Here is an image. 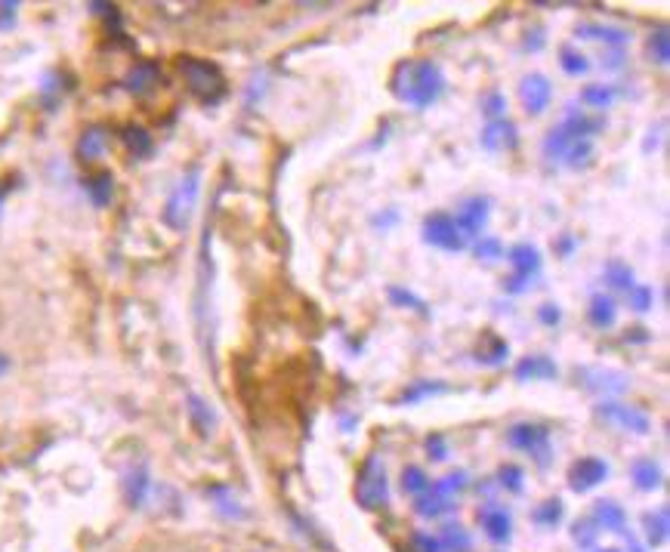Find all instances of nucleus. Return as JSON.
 Masks as SVG:
<instances>
[{"instance_id":"1","label":"nucleus","mask_w":670,"mask_h":552,"mask_svg":"<svg viewBox=\"0 0 670 552\" xmlns=\"http://www.w3.org/2000/svg\"><path fill=\"white\" fill-rule=\"evenodd\" d=\"M393 93L414 108H430L445 93V75L433 59H408L396 68Z\"/></svg>"},{"instance_id":"2","label":"nucleus","mask_w":670,"mask_h":552,"mask_svg":"<svg viewBox=\"0 0 670 552\" xmlns=\"http://www.w3.org/2000/svg\"><path fill=\"white\" fill-rule=\"evenodd\" d=\"M180 75L189 87V93L204 102V105H217L226 96V75L220 71L217 62L210 59H195V56H183L180 59Z\"/></svg>"},{"instance_id":"3","label":"nucleus","mask_w":670,"mask_h":552,"mask_svg":"<svg viewBox=\"0 0 670 552\" xmlns=\"http://www.w3.org/2000/svg\"><path fill=\"white\" fill-rule=\"evenodd\" d=\"M198 192H201V167H189L164 204V213H161L164 226H170L173 232H186L192 223L195 204H198Z\"/></svg>"},{"instance_id":"4","label":"nucleus","mask_w":670,"mask_h":552,"mask_svg":"<svg viewBox=\"0 0 670 552\" xmlns=\"http://www.w3.org/2000/svg\"><path fill=\"white\" fill-rule=\"evenodd\" d=\"M596 130H603V121L587 118V112H569L566 118H562V124H556V127L547 133V139H544V155H547L550 161L566 158L575 142L590 139Z\"/></svg>"},{"instance_id":"5","label":"nucleus","mask_w":670,"mask_h":552,"mask_svg":"<svg viewBox=\"0 0 670 552\" xmlns=\"http://www.w3.org/2000/svg\"><path fill=\"white\" fill-rule=\"evenodd\" d=\"M356 500L368 512H380V509H386V503H390V482H386V469H383L380 457H374V454L359 469Z\"/></svg>"},{"instance_id":"6","label":"nucleus","mask_w":670,"mask_h":552,"mask_svg":"<svg viewBox=\"0 0 670 552\" xmlns=\"http://www.w3.org/2000/svg\"><path fill=\"white\" fill-rule=\"evenodd\" d=\"M507 260L513 266V278L504 281V287L510 293H522L528 287V281H532L541 272V250L532 247V244H513L507 250Z\"/></svg>"},{"instance_id":"7","label":"nucleus","mask_w":670,"mask_h":552,"mask_svg":"<svg viewBox=\"0 0 670 552\" xmlns=\"http://www.w3.org/2000/svg\"><path fill=\"white\" fill-rule=\"evenodd\" d=\"M596 417L606 420L624 432H633V435H649L652 432V420L649 414H643L640 408H630V404H618V401H603L596 408Z\"/></svg>"},{"instance_id":"8","label":"nucleus","mask_w":670,"mask_h":552,"mask_svg":"<svg viewBox=\"0 0 670 552\" xmlns=\"http://www.w3.org/2000/svg\"><path fill=\"white\" fill-rule=\"evenodd\" d=\"M423 241L439 250H448V253H457L467 247L464 235L454 226V216H448V213H430L423 219Z\"/></svg>"},{"instance_id":"9","label":"nucleus","mask_w":670,"mask_h":552,"mask_svg":"<svg viewBox=\"0 0 670 552\" xmlns=\"http://www.w3.org/2000/svg\"><path fill=\"white\" fill-rule=\"evenodd\" d=\"M547 441H550V432L538 423H516L510 432H507V445L516 448V451H528V454H541L538 460L547 463Z\"/></svg>"},{"instance_id":"10","label":"nucleus","mask_w":670,"mask_h":552,"mask_svg":"<svg viewBox=\"0 0 670 552\" xmlns=\"http://www.w3.org/2000/svg\"><path fill=\"white\" fill-rule=\"evenodd\" d=\"M606 478H609V466H606V460H599V457H581L569 469V485L578 494L593 491L596 485H603Z\"/></svg>"},{"instance_id":"11","label":"nucleus","mask_w":670,"mask_h":552,"mask_svg":"<svg viewBox=\"0 0 670 552\" xmlns=\"http://www.w3.org/2000/svg\"><path fill=\"white\" fill-rule=\"evenodd\" d=\"M488 207H491V201L482 198V195H476V198H470V201L461 204V210H457V219H454V226H457V232L464 235V241L482 235V229H485V223H488Z\"/></svg>"},{"instance_id":"12","label":"nucleus","mask_w":670,"mask_h":552,"mask_svg":"<svg viewBox=\"0 0 670 552\" xmlns=\"http://www.w3.org/2000/svg\"><path fill=\"white\" fill-rule=\"evenodd\" d=\"M519 99H522L528 115H541V112H547V105L553 99V87H550V81L544 75H538V71H535V75H525L522 78Z\"/></svg>"},{"instance_id":"13","label":"nucleus","mask_w":670,"mask_h":552,"mask_svg":"<svg viewBox=\"0 0 670 552\" xmlns=\"http://www.w3.org/2000/svg\"><path fill=\"white\" fill-rule=\"evenodd\" d=\"M482 149L485 152H513L519 145V136H516V124L501 118V121H488V127L482 130Z\"/></svg>"},{"instance_id":"14","label":"nucleus","mask_w":670,"mask_h":552,"mask_svg":"<svg viewBox=\"0 0 670 552\" xmlns=\"http://www.w3.org/2000/svg\"><path fill=\"white\" fill-rule=\"evenodd\" d=\"M158 84H161V65H158V62H136V65L127 71V78H124V87H127L130 93H136V96L152 93Z\"/></svg>"},{"instance_id":"15","label":"nucleus","mask_w":670,"mask_h":552,"mask_svg":"<svg viewBox=\"0 0 670 552\" xmlns=\"http://www.w3.org/2000/svg\"><path fill=\"white\" fill-rule=\"evenodd\" d=\"M479 522H482V531L495 540V543H507L510 540V534H513V519H510V512L507 509H501V506H485L482 512H479Z\"/></svg>"},{"instance_id":"16","label":"nucleus","mask_w":670,"mask_h":552,"mask_svg":"<svg viewBox=\"0 0 670 552\" xmlns=\"http://www.w3.org/2000/svg\"><path fill=\"white\" fill-rule=\"evenodd\" d=\"M559 371H556V364L547 358V355H528V358H522L519 364H516V371H513V377L519 380V383H535V380H553Z\"/></svg>"},{"instance_id":"17","label":"nucleus","mask_w":670,"mask_h":552,"mask_svg":"<svg viewBox=\"0 0 670 552\" xmlns=\"http://www.w3.org/2000/svg\"><path fill=\"white\" fill-rule=\"evenodd\" d=\"M105 149H109V130L105 127H87L84 133H81V139H78V158L84 161V164H93V161H99L102 155H105Z\"/></svg>"},{"instance_id":"18","label":"nucleus","mask_w":670,"mask_h":552,"mask_svg":"<svg viewBox=\"0 0 670 552\" xmlns=\"http://www.w3.org/2000/svg\"><path fill=\"white\" fill-rule=\"evenodd\" d=\"M590 522H593L596 528H606V531H624L627 515H624V509H621L615 500H599V503L593 506Z\"/></svg>"},{"instance_id":"19","label":"nucleus","mask_w":670,"mask_h":552,"mask_svg":"<svg viewBox=\"0 0 670 552\" xmlns=\"http://www.w3.org/2000/svg\"><path fill=\"white\" fill-rule=\"evenodd\" d=\"M578 38H587V41H606L612 47H621L627 44L630 34L624 28H615V25H596V22H587V25H578L575 28Z\"/></svg>"},{"instance_id":"20","label":"nucleus","mask_w":670,"mask_h":552,"mask_svg":"<svg viewBox=\"0 0 670 552\" xmlns=\"http://www.w3.org/2000/svg\"><path fill=\"white\" fill-rule=\"evenodd\" d=\"M587 318H590V324H593V327H599V330L612 327V324H615V318H618L615 300H612V297H606V293H593V297H590V309H587Z\"/></svg>"},{"instance_id":"21","label":"nucleus","mask_w":670,"mask_h":552,"mask_svg":"<svg viewBox=\"0 0 670 552\" xmlns=\"http://www.w3.org/2000/svg\"><path fill=\"white\" fill-rule=\"evenodd\" d=\"M630 478H633V482H637L640 491H655V488H661V469H658V463L649 460V457L633 460V466H630Z\"/></svg>"},{"instance_id":"22","label":"nucleus","mask_w":670,"mask_h":552,"mask_svg":"<svg viewBox=\"0 0 670 552\" xmlns=\"http://www.w3.org/2000/svg\"><path fill=\"white\" fill-rule=\"evenodd\" d=\"M186 404H189V417H192V426L201 432V435H210L217 429V414L210 411V404L201 398V395H189L186 398Z\"/></svg>"},{"instance_id":"23","label":"nucleus","mask_w":670,"mask_h":552,"mask_svg":"<svg viewBox=\"0 0 670 552\" xmlns=\"http://www.w3.org/2000/svg\"><path fill=\"white\" fill-rule=\"evenodd\" d=\"M121 139H124L127 152H130L133 158H149V155H152V136H149V130H146V127L130 124V127H124Z\"/></svg>"},{"instance_id":"24","label":"nucleus","mask_w":670,"mask_h":552,"mask_svg":"<svg viewBox=\"0 0 670 552\" xmlns=\"http://www.w3.org/2000/svg\"><path fill=\"white\" fill-rule=\"evenodd\" d=\"M84 189L90 195V201L96 207H105L112 201V192H115V182H112V173H93L84 179Z\"/></svg>"},{"instance_id":"25","label":"nucleus","mask_w":670,"mask_h":552,"mask_svg":"<svg viewBox=\"0 0 670 552\" xmlns=\"http://www.w3.org/2000/svg\"><path fill=\"white\" fill-rule=\"evenodd\" d=\"M643 525H646L649 546H661L667 540V531H670V512H667V506H661L658 512H646Z\"/></svg>"},{"instance_id":"26","label":"nucleus","mask_w":670,"mask_h":552,"mask_svg":"<svg viewBox=\"0 0 670 552\" xmlns=\"http://www.w3.org/2000/svg\"><path fill=\"white\" fill-rule=\"evenodd\" d=\"M146 491H149V475H146V469H136V472H130L124 478V497H127L130 506L143 503L146 500Z\"/></svg>"},{"instance_id":"27","label":"nucleus","mask_w":670,"mask_h":552,"mask_svg":"<svg viewBox=\"0 0 670 552\" xmlns=\"http://www.w3.org/2000/svg\"><path fill=\"white\" fill-rule=\"evenodd\" d=\"M590 380H593V383H587V386H590L593 392H612V395H618V392L627 389V377L618 374V371H593Z\"/></svg>"},{"instance_id":"28","label":"nucleus","mask_w":670,"mask_h":552,"mask_svg":"<svg viewBox=\"0 0 670 552\" xmlns=\"http://www.w3.org/2000/svg\"><path fill=\"white\" fill-rule=\"evenodd\" d=\"M615 99V90L612 87H603V84H590L581 90V105L587 108H599V112H606V108L612 105Z\"/></svg>"},{"instance_id":"29","label":"nucleus","mask_w":670,"mask_h":552,"mask_svg":"<svg viewBox=\"0 0 670 552\" xmlns=\"http://www.w3.org/2000/svg\"><path fill=\"white\" fill-rule=\"evenodd\" d=\"M603 275H606V281H609L612 287H618V290H630L633 284H637V278H633V269H630L627 263H621V260H609L606 269H603Z\"/></svg>"},{"instance_id":"30","label":"nucleus","mask_w":670,"mask_h":552,"mask_svg":"<svg viewBox=\"0 0 670 552\" xmlns=\"http://www.w3.org/2000/svg\"><path fill=\"white\" fill-rule=\"evenodd\" d=\"M532 519H535V525H541V528H556L559 519H562V500H559V497L544 500V503L535 509Z\"/></svg>"},{"instance_id":"31","label":"nucleus","mask_w":670,"mask_h":552,"mask_svg":"<svg viewBox=\"0 0 670 552\" xmlns=\"http://www.w3.org/2000/svg\"><path fill=\"white\" fill-rule=\"evenodd\" d=\"M559 62H562V71H566V75H572V78L587 75V68H590L587 56L578 53L575 47H562V50H559Z\"/></svg>"},{"instance_id":"32","label":"nucleus","mask_w":670,"mask_h":552,"mask_svg":"<svg viewBox=\"0 0 670 552\" xmlns=\"http://www.w3.org/2000/svg\"><path fill=\"white\" fill-rule=\"evenodd\" d=\"M439 543H442V549H451V552H467L470 549V534L461 525H445Z\"/></svg>"},{"instance_id":"33","label":"nucleus","mask_w":670,"mask_h":552,"mask_svg":"<svg viewBox=\"0 0 670 552\" xmlns=\"http://www.w3.org/2000/svg\"><path fill=\"white\" fill-rule=\"evenodd\" d=\"M402 488H405V494H423L430 488V478H427V472H423L420 466H405L402 469Z\"/></svg>"},{"instance_id":"34","label":"nucleus","mask_w":670,"mask_h":552,"mask_svg":"<svg viewBox=\"0 0 670 552\" xmlns=\"http://www.w3.org/2000/svg\"><path fill=\"white\" fill-rule=\"evenodd\" d=\"M596 537H599V528H596L590 519H581V522L572 525V540H575V546H581V549H596Z\"/></svg>"},{"instance_id":"35","label":"nucleus","mask_w":670,"mask_h":552,"mask_svg":"<svg viewBox=\"0 0 670 552\" xmlns=\"http://www.w3.org/2000/svg\"><path fill=\"white\" fill-rule=\"evenodd\" d=\"M627 300H630V309L649 312L652 303H655V290H652L649 284H633V287L627 290Z\"/></svg>"},{"instance_id":"36","label":"nucleus","mask_w":670,"mask_h":552,"mask_svg":"<svg viewBox=\"0 0 670 552\" xmlns=\"http://www.w3.org/2000/svg\"><path fill=\"white\" fill-rule=\"evenodd\" d=\"M386 293H390V303H396V306H402V309H414V312H420V315H430L427 303H423L420 297H414V293H408V290H402V287H390Z\"/></svg>"},{"instance_id":"37","label":"nucleus","mask_w":670,"mask_h":552,"mask_svg":"<svg viewBox=\"0 0 670 552\" xmlns=\"http://www.w3.org/2000/svg\"><path fill=\"white\" fill-rule=\"evenodd\" d=\"M649 56L655 59V65H667L670 62V41H667V28H658L649 38Z\"/></svg>"},{"instance_id":"38","label":"nucleus","mask_w":670,"mask_h":552,"mask_svg":"<svg viewBox=\"0 0 670 552\" xmlns=\"http://www.w3.org/2000/svg\"><path fill=\"white\" fill-rule=\"evenodd\" d=\"M485 343L491 346V349H479V361H485V364H501L504 358H507V352H510V346L504 343V340H498V337H485Z\"/></svg>"},{"instance_id":"39","label":"nucleus","mask_w":670,"mask_h":552,"mask_svg":"<svg viewBox=\"0 0 670 552\" xmlns=\"http://www.w3.org/2000/svg\"><path fill=\"white\" fill-rule=\"evenodd\" d=\"M482 112H485L488 121H501V115L507 112V99H504V93L491 90V93L482 99Z\"/></svg>"},{"instance_id":"40","label":"nucleus","mask_w":670,"mask_h":552,"mask_svg":"<svg viewBox=\"0 0 670 552\" xmlns=\"http://www.w3.org/2000/svg\"><path fill=\"white\" fill-rule=\"evenodd\" d=\"M433 392H442V383H430V380H420V383H414L411 389H405V392H402L399 404H414V401H420V398H427V395H433Z\"/></svg>"},{"instance_id":"41","label":"nucleus","mask_w":670,"mask_h":552,"mask_svg":"<svg viewBox=\"0 0 670 552\" xmlns=\"http://www.w3.org/2000/svg\"><path fill=\"white\" fill-rule=\"evenodd\" d=\"M476 256H479V260H485V263L501 260V256H504V244L498 238H485L482 235V241L476 244Z\"/></svg>"},{"instance_id":"42","label":"nucleus","mask_w":670,"mask_h":552,"mask_svg":"<svg viewBox=\"0 0 670 552\" xmlns=\"http://www.w3.org/2000/svg\"><path fill=\"white\" fill-rule=\"evenodd\" d=\"M498 478H501V485H504L507 491H513V494H519V491H522V469H519V466H513V463L501 466Z\"/></svg>"},{"instance_id":"43","label":"nucleus","mask_w":670,"mask_h":552,"mask_svg":"<svg viewBox=\"0 0 670 552\" xmlns=\"http://www.w3.org/2000/svg\"><path fill=\"white\" fill-rule=\"evenodd\" d=\"M411 549H414V552H445L442 543H439V537L423 534V531L411 534Z\"/></svg>"},{"instance_id":"44","label":"nucleus","mask_w":670,"mask_h":552,"mask_svg":"<svg viewBox=\"0 0 670 552\" xmlns=\"http://www.w3.org/2000/svg\"><path fill=\"white\" fill-rule=\"evenodd\" d=\"M590 155H593V142H590V139H581V142H575L572 149H569L566 161H569L572 167H581Z\"/></svg>"},{"instance_id":"45","label":"nucleus","mask_w":670,"mask_h":552,"mask_svg":"<svg viewBox=\"0 0 670 552\" xmlns=\"http://www.w3.org/2000/svg\"><path fill=\"white\" fill-rule=\"evenodd\" d=\"M427 451H430V460H445L448 457V445L442 435H430L427 438Z\"/></svg>"},{"instance_id":"46","label":"nucleus","mask_w":670,"mask_h":552,"mask_svg":"<svg viewBox=\"0 0 670 552\" xmlns=\"http://www.w3.org/2000/svg\"><path fill=\"white\" fill-rule=\"evenodd\" d=\"M538 318H541V324H547V327H556V324L562 321V312H559V306H553V303H544V306L538 309Z\"/></svg>"},{"instance_id":"47","label":"nucleus","mask_w":670,"mask_h":552,"mask_svg":"<svg viewBox=\"0 0 670 552\" xmlns=\"http://www.w3.org/2000/svg\"><path fill=\"white\" fill-rule=\"evenodd\" d=\"M19 4H0V28H13Z\"/></svg>"},{"instance_id":"48","label":"nucleus","mask_w":670,"mask_h":552,"mask_svg":"<svg viewBox=\"0 0 670 552\" xmlns=\"http://www.w3.org/2000/svg\"><path fill=\"white\" fill-rule=\"evenodd\" d=\"M7 371H10V358H7L4 352H0V377H4Z\"/></svg>"},{"instance_id":"49","label":"nucleus","mask_w":670,"mask_h":552,"mask_svg":"<svg viewBox=\"0 0 670 552\" xmlns=\"http://www.w3.org/2000/svg\"><path fill=\"white\" fill-rule=\"evenodd\" d=\"M590 552H621V549H615V546H609V549H590Z\"/></svg>"},{"instance_id":"50","label":"nucleus","mask_w":670,"mask_h":552,"mask_svg":"<svg viewBox=\"0 0 670 552\" xmlns=\"http://www.w3.org/2000/svg\"><path fill=\"white\" fill-rule=\"evenodd\" d=\"M630 552H643V549H640V543H633V540H630Z\"/></svg>"}]
</instances>
